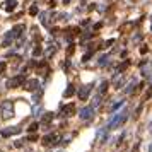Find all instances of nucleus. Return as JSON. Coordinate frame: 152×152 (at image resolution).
I'll return each instance as SVG.
<instances>
[{
  "mask_svg": "<svg viewBox=\"0 0 152 152\" xmlns=\"http://www.w3.org/2000/svg\"><path fill=\"white\" fill-rule=\"evenodd\" d=\"M120 106H123V101H120V103H116V104H115V106H113V111H116L118 108H120Z\"/></svg>",
  "mask_w": 152,
  "mask_h": 152,
  "instance_id": "nucleus-17",
  "label": "nucleus"
},
{
  "mask_svg": "<svg viewBox=\"0 0 152 152\" xmlns=\"http://www.w3.org/2000/svg\"><path fill=\"white\" fill-rule=\"evenodd\" d=\"M92 115H94V108H92V106H86L84 110H80V115H79V116L82 118V120H87V118H91Z\"/></svg>",
  "mask_w": 152,
  "mask_h": 152,
  "instance_id": "nucleus-6",
  "label": "nucleus"
},
{
  "mask_svg": "<svg viewBox=\"0 0 152 152\" xmlns=\"http://www.w3.org/2000/svg\"><path fill=\"white\" fill-rule=\"evenodd\" d=\"M29 14H31V15H36V14H38V7H36V5H33V7L29 9Z\"/></svg>",
  "mask_w": 152,
  "mask_h": 152,
  "instance_id": "nucleus-15",
  "label": "nucleus"
},
{
  "mask_svg": "<svg viewBox=\"0 0 152 152\" xmlns=\"http://www.w3.org/2000/svg\"><path fill=\"white\" fill-rule=\"evenodd\" d=\"M60 140H62V135H60V133H51V135H48V137H45V142H43V144L56 145V144H60Z\"/></svg>",
  "mask_w": 152,
  "mask_h": 152,
  "instance_id": "nucleus-3",
  "label": "nucleus"
},
{
  "mask_svg": "<svg viewBox=\"0 0 152 152\" xmlns=\"http://www.w3.org/2000/svg\"><path fill=\"white\" fill-rule=\"evenodd\" d=\"M38 128H39V125H38V123H33V125H29L28 130H29V132H36Z\"/></svg>",
  "mask_w": 152,
  "mask_h": 152,
  "instance_id": "nucleus-14",
  "label": "nucleus"
},
{
  "mask_svg": "<svg viewBox=\"0 0 152 152\" xmlns=\"http://www.w3.org/2000/svg\"><path fill=\"white\" fill-rule=\"evenodd\" d=\"M19 133V128H12V130H2V137H9V135H14Z\"/></svg>",
  "mask_w": 152,
  "mask_h": 152,
  "instance_id": "nucleus-10",
  "label": "nucleus"
},
{
  "mask_svg": "<svg viewBox=\"0 0 152 152\" xmlns=\"http://www.w3.org/2000/svg\"><path fill=\"white\" fill-rule=\"evenodd\" d=\"M149 152H152V144H151V147H149Z\"/></svg>",
  "mask_w": 152,
  "mask_h": 152,
  "instance_id": "nucleus-21",
  "label": "nucleus"
},
{
  "mask_svg": "<svg viewBox=\"0 0 152 152\" xmlns=\"http://www.w3.org/2000/svg\"><path fill=\"white\" fill-rule=\"evenodd\" d=\"M128 65H130V62H125L123 65H121V67H118V72H123V70L126 69V67H128Z\"/></svg>",
  "mask_w": 152,
  "mask_h": 152,
  "instance_id": "nucleus-16",
  "label": "nucleus"
},
{
  "mask_svg": "<svg viewBox=\"0 0 152 152\" xmlns=\"http://www.w3.org/2000/svg\"><path fill=\"white\" fill-rule=\"evenodd\" d=\"M38 87H39L38 79H31V80H26L24 82V89H28V91H36Z\"/></svg>",
  "mask_w": 152,
  "mask_h": 152,
  "instance_id": "nucleus-5",
  "label": "nucleus"
},
{
  "mask_svg": "<svg viewBox=\"0 0 152 152\" xmlns=\"http://www.w3.org/2000/svg\"><path fill=\"white\" fill-rule=\"evenodd\" d=\"M15 5H17L15 0H5V10H7V12H12L15 9Z\"/></svg>",
  "mask_w": 152,
  "mask_h": 152,
  "instance_id": "nucleus-9",
  "label": "nucleus"
},
{
  "mask_svg": "<svg viewBox=\"0 0 152 152\" xmlns=\"http://www.w3.org/2000/svg\"><path fill=\"white\" fill-rule=\"evenodd\" d=\"M108 87H110V82H106V80H104V82H101V87H99V92L103 94V92H104L106 89H108Z\"/></svg>",
  "mask_w": 152,
  "mask_h": 152,
  "instance_id": "nucleus-13",
  "label": "nucleus"
},
{
  "mask_svg": "<svg viewBox=\"0 0 152 152\" xmlns=\"http://www.w3.org/2000/svg\"><path fill=\"white\" fill-rule=\"evenodd\" d=\"M91 89H92V86H84V87H80V91H79V99L80 101H87Z\"/></svg>",
  "mask_w": 152,
  "mask_h": 152,
  "instance_id": "nucleus-4",
  "label": "nucleus"
},
{
  "mask_svg": "<svg viewBox=\"0 0 152 152\" xmlns=\"http://www.w3.org/2000/svg\"><path fill=\"white\" fill-rule=\"evenodd\" d=\"M74 92H75V89H74V86L70 84L69 87H67V91H65V97H70V96H74Z\"/></svg>",
  "mask_w": 152,
  "mask_h": 152,
  "instance_id": "nucleus-11",
  "label": "nucleus"
},
{
  "mask_svg": "<svg viewBox=\"0 0 152 152\" xmlns=\"http://www.w3.org/2000/svg\"><path fill=\"white\" fill-rule=\"evenodd\" d=\"M62 113H63V116H72V115L75 113V104H74V103L67 104V106L62 110Z\"/></svg>",
  "mask_w": 152,
  "mask_h": 152,
  "instance_id": "nucleus-7",
  "label": "nucleus"
},
{
  "mask_svg": "<svg viewBox=\"0 0 152 152\" xmlns=\"http://www.w3.org/2000/svg\"><path fill=\"white\" fill-rule=\"evenodd\" d=\"M132 152H138V144L135 145V149H133V151H132Z\"/></svg>",
  "mask_w": 152,
  "mask_h": 152,
  "instance_id": "nucleus-19",
  "label": "nucleus"
},
{
  "mask_svg": "<svg viewBox=\"0 0 152 152\" xmlns=\"http://www.w3.org/2000/svg\"><path fill=\"white\" fill-rule=\"evenodd\" d=\"M2 116L5 118V120H9V118L14 116V103L12 101H4L2 103Z\"/></svg>",
  "mask_w": 152,
  "mask_h": 152,
  "instance_id": "nucleus-1",
  "label": "nucleus"
},
{
  "mask_svg": "<svg viewBox=\"0 0 152 152\" xmlns=\"http://www.w3.org/2000/svg\"><path fill=\"white\" fill-rule=\"evenodd\" d=\"M149 130H152V121H151V125H149Z\"/></svg>",
  "mask_w": 152,
  "mask_h": 152,
  "instance_id": "nucleus-20",
  "label": "nucleus"
},
{
  "mask_svg": "<svg viewBox=\"0 0 152 152\" xmlns=\"http://www.w3.org/2000/svg\"><path fill=\"white\" fill-rule=\"evenodd\" d=\"M21 31H24V26H22V24H19V26H15L14 29H12V31H10V33H12V38H19V36H21Z\"/></svg>",
  "mask_w": 152,
  "mask_h": 152,
  "instance_id": "nucleus-8",
  "label": "nucleus"
},
{
  "mask_svg": "<svg viewBox=\"0 0 152 152\" xmlns=\"http://www.w3.org/2000/svg\"><path fill=\"white\" fill-rule=\"evenodd\" d=\"M53 120V113H45V116H43V123H50Z\"/></svg>",
  "mask_w": 152,
  "mask_h": 152,
  "instance_id": "nucleus-12",
  "label": "nucleus"
},
{
  "mask_svg": "<svg viewBox=\"0 0 152 152\" xmlns=\"http://www.w3.org/2000/svg\"><path fill=\"white\" fill-rule=\"evenodd\" d=\"M4 70H5V63H4V62H0V74H2Z\"/></svg>",
  "mask_w": 152,
  "mask_h": 152,
  "instance_id": "nucleus-18",
  "label": "nucleus"
},
{
  "mask_svg": "<svg viewBox=\"0 0 152 152\" xmlns=\"http://www.w3.org/2000/svg\"><path fill=\"white\" fill-rule=\"evenodd\" d=\"M24 84V75H15L12 77V79H9L7 80V87L9 89H15V87H19V86H22Z\"/></svg>",
  "mask_w": 152,
  "mask_h": 152,
  "instance_id": "nucleus-2",
  "label": "nucleus"
}]
</instances>
